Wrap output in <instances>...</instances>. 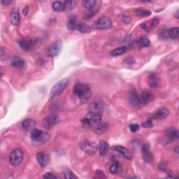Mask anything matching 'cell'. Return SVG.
Wrapping results in <instances>:
<instances>
[{
  "label": "cell",
  "instance_id": "cell-1",
  "mask_svg": "<svg viewBox=\"0 0 179 179\" xmlns=\"http://www.w3.org/2000/svg\"><path fill=\"white\" fill-rule=\"evenodd\" d=\"M74 91L82 102H87L91 97L90 87L86 83H76L74 87Z\"/></svg>",
  "mask_w": 179,
  "mask_h": 179
},
{
  "label": "cell",
  "instance_id": "cell-2",
  "mask_svg": "<svg viewBox=\"0 0 179 179\" xmlns=\"http://www.w3.org/2000/svg\"><path fill=\"white\" fill-rule=\"evenodd\" d=\"M102 122V114H97V113L90 112L82 120L84 125L91 128L94 125L97 124Z\"/></svg>",
  "mask_w": 179,
  "mask_h": 179
},
{
  "label": "cell",
  "instance_id": "cell-3",
  "mask_svg": "<svg viewBox=\"0 0 179 179\" xmlns=\"http://www.w3.org/2000/svg\"><path fill=\"white\" fill-rule=\"evenodd\" d=\"M68 82H69V81H68V79H64L58 82V83L52 88L50 92V97H49V99L52 100V99L55 97L60 95L63 92V90L65 89L66 87H67Z\"/></svg>",
  "mask_w": 179,
  "mask_h": 179
},
{
  "label": "cell",
  "instance_id": "cell-4",
  "mask_svg": "<svg viewBox=\"0 0 179 179\" xmlns=\"http://www.w3.org/2000/svg\"><path fill=\"white\" fill-rule=\"evenodd\" d=\"M23 156L24 154L22 150L20 148L14 149L9 155V162L14 167L20 165L23 160Z\"/></svg>",
  "mask_w": 179,
  "mask_h": 179
},
{
  "label": "cell",
  "instance_id": "cell-5",
  "mask_svg": "<svg viewBox=\"0 0 179 179\" xmlns=\"http://www.w3.org/2000/svg\"><path fill=\"white\" fill-rule=\"evenodd\" d=\"M113 26L112 22L109 18L104 16L96 21L94 27L97 30H108L111 28Z\"/></svg>",
  "mask_w": 179,
  "mask_h": 179
},
{
  "label": "cell",
  "instance_id": "cell-6",
  "mask_svg": "<svg viewBox=\"0 0 179 179\" xmlns=\"http://www.w3.org/2000/svg\"><path fill=\"white\" fill-rule=\"evenodd\" d=\"M46 136H49L48 135V134L44 132L41 129H34L31 132V139L33 141H37V142H39V141H48L49 137L46 138Z\"/></svg>",
  "mask_w": 179,
  "mask_h": 179
},
{
  "label": "cell",
  "instance_id": "cell-7",
  "mask_svg": "<svg viewBox=\"0 0 179 179\" xmlns=\"http://www.w3.org/2000/svg\"><path fill=\"white\" fill-rule=\"evenodd\" d=\"M62 46V42L60 41H57L54 42L53 44H51L48 49V55L51 57H56L60 53L61 49Z\"/></svg>",
  "mask_w": 179,
  "mask_h": 179
},
{
  "label": "cell",
  "instance_id": "cell-8",
  "mask_svg": "<svg viewBox=\"0 0 179 179\" xmlns=\"http://www.w3.org/2000/svg\"><path fill=\"white\" fill-rule=\"evenodd\" d=\"M59 121L60 119H59V116L57 114H51L48 115L44 120V128L46 129H51L56 124H58Z\"/></svg>",
  "mask_w": 179,
  "mask_h": 179
},
{
  "label": "cell",
  "instance_id": "cell-9",
  "mask_svg": "<svg viewBox=\"0 0 179 179\" xmlns=\"http://www.w3.org/2000/svg\"><path fill=\"white\" fill-rule=\"evenodd\" d=\"M104 108V104L102 100H101L100 99H96L90 104V112L102 114Z\"/></svg>",
  "mask_w": 179,
  "mask_h": 179
},
{
  "label": "cell",
  "instance_id": "cell-10",
  "mask_svg": "<svg viewBox=\"0 0 179 179\" xmlns=\"http://www.w3.org/2000/svg\"><path fill=\"white\" fill-rule=\"evenodd\" d=\"M154 100V95L151 92L145 90L141 93L139 96L140 104H148V103L151 102Z\"/></svg>",
  "mask_w": 179,
  "mask_h": 179
},
{
  "label": "cell",
  "instance_id": "cell-11",
  "mask_svg": "<svg viewBox=\"0 0 179 179\" xmlns=\"http://www.w3.org/2000/svg\"><path fill=\"white\" fill-rule=\"evenodd\" d=\"M81 148L84 152L88 155H94L96 153L97 146L95 143L90 142V141H85L83 144L81 146Z\"/></svg>",
  "mask_w": 179,
  "mask_h": 179
},
{
  "label": "cell",
  "instance_id": "cell-12",
  "mask_svg": "<svg viewBox=\"0 0 179 179\" xmlns=\"http://www.w3.org/2000/svg\"><path fill=\"white\" fill-rule=\"evenodd\" d=\"M37 40L35 39H23L19 42V45L20 48L25 51H28L36 45Z\"/></svg>",
  "mask_w": 179,
  "mask_h": 179
},
{
  "label": "cell",
  "instance_id": "cell-13",
  "mask_svg": "<svg viewBox=\"0 0 179 179\" xmlns=\"http://www.w3.org/2000/svg\"><path fill=\"white\" fill-rule=\"evenodd\" d=\"M141 153H142L143 159L146 163H150L152 162V153L150 151V146L148 144L143 145L141 148Z\"/></svg>",
  "mask_w": 179,
  "mask_h": 179
},
{
  "label": "cell",
  "instance_id": "cell-14",
  "mask_svg": "<svg viewBox=\"0 0 179 179\" xmlns=\"http://www.w3.org/2000/svg\"><path fill=\"white\" fill-rule=\"evenodd\" d=\"M169 114V110L166 109L164 107L160 108L159 109H157L156 111L154 113V114L153 115V118L156 119V120H162L166 118Z\"/></svg>",
  "mask_w": 179,
  "mask_h": 179
},
{
  "label": "cell",
  "instance_id": "cell-15",
  "mask_svg": "<svg viewBox=\"0 0 179 179\" xmlns=\"http://www.w3.org/2000/svg\"><path fill=\"white\" fill-rule=\"evenodd\" d=\"M112 150L115 152L119 153L120 154H121L126 159L131 160L132 158V155L131 153L129 151V150L123 146H115L112 148Z\"/></svg>",
  "mask_w": 179,
  "mask_h": 179
},
{
  "label": "cell",
  "instance_id": "cell-16",
  "mask_svg": "<svg viewBox=\"0 0 179 179\" xmlns=\"http://www.w3.org/2000/svg\"><path fill=\"white\" fill-rule=\"evenodd\" d=\"M91 128L95 133L97 134H102L105 132H107L108 129V125L105 122H100L97 124L94 125L93 126L91 127Z\"/></svg>",
  "mask_w": 179,
  "mask_h": 179
},
{
  "label": "cell",
  "instance_id": "cell-17",
  "mask_svg": "<svg viewBox=\"0 0 179 179\" xmlns=\"http://www.w3.org/2000/svg\"><path fill=\"white\" fill-rule=\"evenodd\" d=\"M129 102L133 107H137L140 104L139 96L135 90H132L129 92Z\"/></svg>",
  "mask_w": 179,
  "mask_h": 179
},
{
  "label": "cell",
  "instance_id": "cell-18",
  "mask_svg": "<svg viewBox=\"0 0 179 179\" xmlns=\"http://www.w3.org/2000/svg\"><path fill=\"white\" fill-rule=\"evenodd\" d=\"M37 160L39 164L42 167H45L48 164L49 157L47 153L44 152H40L37 155Z\"/></svg>",
  "mask_w": 179,
  "mask_h": 179
},
{
  "label": "cell",
  "instance_id": "cell-19",
  "mask_svg": "<svg viewBox=\"0 0 179 179\" xmlns=\"http://www.w3.org/2000/svg\"><path fill=\"white\" fill-rule=\"evenodd\" d=\"M148 86H150V88H155L157 86H158L159 79L155 73L152 72L148 75Z\"/></svg>",
  "mask_w": 179,
  "mask_h": 179
},
{
  "label": "cell",
  "instance_id": "cell-20",
  "mask_svg": "<svg viewBox=\"0 0 179 179\" xmlns=\"http://www.w3.org/2000/svg\"><path fill=\"white\" fill-rule=\"evenodd\" d=\"M11 21L13 25H19L20 21V16L18 8H13L11 13Z\"/></svg>",
  "mask_w": 179,
  "mask_h": 179
},
{
  "label": "cell",
  "instance_id": "cell-21",
  "mask_svg": "<svg viewBox=\"0 0 179 179\" xmlns=\"http://www.w3.org/2000/svg\"><path fill=\"white\" fill-rule=\"evenodd\" d=\"M23 128L27 131H32L36 127V122L34 120L27 119L22 122Z\"/></svg>",
  "mask_w": 179,
  "mask_h": 179
},
{
  "label": "cell",
  "instance_id": "cell-22",
  "mask_svg": "<svg viewBox=\"0 0 179 179\" xmlns=\"http://www.w3.org/2000/svg\"><path fill=\"white\" fill-rule=\"evenodd\" d=\"M98 149H99V153H100V155H102V156L105 155L109 150V143L106 142V141H100L98 146Z\"/></svg>",
  "mask_w": 179,
  "mask_h": 179
},
{
  "label": "cell",
  "instance_id": "cell-23",
  "mask_svg": "<svg viewBox=\"0 0 179 179\" xmlns=\"http://www.w3.org/2000/svg\"><path fill=\"white\" fill-rule=\"evenodd\" d=\"M167 136L171 140H178L179 137V132L176 129H169L166 132Z\"/></svg>",
  "mask_w": 179,
  "mask_h": 179
},
{
  "label": "cell",
  "instance_id": "cell-24",
  "mask_svg": "<svg viewBox=\"0 0 179 179\" xmlns=\"http://www.w3.org/2000/svg\"><path fill=\"white\" fill-rule=\"evenodd\" d=\"M127 51H128V48H127V47L125 46L119 47V48L114 49V50L111 52V55L113 57H118V56L122 55V54L125 53Z\"/></svg>",
  "mask_w": 179,
  "mask_h": 179
},
{
  "label": "cell",
  "instance_id": "cell-25",
  "mask_svg": "<svg viewBox=\"0 0 179 179\" xmlns=\"http://www.w3.org/2000/svg\"><path fill=\"white\" fill-rule=\"evenodd\" d=\"M67 27L68 29L70 30H77L78 25L76 23V18H75L74 16H72V17L69 18V20H68V22H67Z\"/></svg>",
  "mask_w": 179,
  "mask_h": 179
},
{
  "label": "cell",
  "instance_id": "cell-26",
  "mask_svg": "<svg viewBox=\"0 0 179 179\" xmlns=\"http://www.w3.org/2000/svg\"><path fill=\"white\" fill-rule=\"evenodd\" d=\"M82 5L89 10V9H92L97 6V2L95 0H83Z\"/></svg>",
  "mask_w": 179,
  "mask_h": 179
},
{
  "label": "cell",
  "instance_id": "cell-27",
  "mask_svg": "<svg viewBox=\"0 0 179 179\" xmlns=\"http://www.w3.org/2000/svg\"><path fill=\"white\" fill-rule=\"evenodd\" d=\"M52 6H53V10L55 11H57V12H61V11L65 10V6L64 3H62V2H53Z\"/></svg>",
  "mask_w": 179,
  "mask_h": 179
},
{
  "label": "cell",
  "instance_id": "cell-28",
  "mask_svg": "<svg viewBox=\"0 0 179 179\" xmlns=\"http://www.w3.org/2000/svg\"><path fill=\"white\" fill-rule=\"evenodd\" d=\"M136 44L140 48H146V47L150 46V41L146 37H141L139 39H138Z\"/></svg>",
  "mask_w": 179,
  "mask_h": 179
},
{
  "label": "cell",
  "instance_id": "cell-29",
  "mask_svg": "<svg viewBox=\"0 0 179 179\" xmlns=\"http://www.w3.org/2000/svg\"><path fill=\"white\" fill-rule=\"evenodd\" d=\"M11 66L16 68H21L24 66V61L19 58H14L11 61Z\"/></svg>",
  "mask_w": 179,
  "mask_h": 179
},
{
  "label": "cell",
  "instance_id": "cell-30",
  "mask_svg": "<svg viewBox=\"0 0 179 179\" xmlns=\"http://www.w3.org/2000/svg\"><path fill=\"white\" fill-rule=\"evenodd\" d=\"M169 33V38L172 39H177L178 37V35H179V29L178 27H173L170 29L168 31Z\"/></svg>",
  "mask_w": 179,
  "mask_h": 179
},
{
  "label": "cell",
  "instance_id": "cell-31",
  "mask_svg": "<svg viewBox=\"0 0 179 179\" xmlns=\"http://www.w3.org/2000/svg\"><path fill=\"white\" fill-rule=\"evenodd\" d=\"M121 166L118 163H114L110 166L109 171L113 174H117L121 171Z\"/></svg>",
  "mask_w": 179,
  "mask_h": 179
},
{
  "label": "cell",
  "instance_id": "cell-32",
  "mask_svg": "<svg viewBox=\"0 0 179 179\" xmlns=\"http://www.w3.org/2000/svg\"><path fill=\"white\" fill-rule=\"evenodd\" d=\"M77 30L80 32L83 33V34H86V33H89L91 32L90 27L86 24H79L78 25Z\"/></svg>",
  "mask_w": 179,
  "mask_h": 179
},
{
  "label": "cell",
  "instance_id": "cell-33",
  "mask_svg": "<svg viewBox=\"0 0 179 179\" xmlns=\"http://www.w3.org/2000/svg\"><path fill=\"white\" fill-rule=\"evenodd\" d=\"M136 15L138 17H146L151 15V11L147 9H138L136 11Z\"/></svg>",
  "mask_w": 179,
  "mask_h": 179
},
{
  "label": "cell",
  "instance_id": "cell-34",
  "mask_svg": "<svg viewBox=\"0 0 179 179\" xmlns=\"http://www.w3.org/2000/svg\"><path fill=\"white\" fill-rule=\"evenodd\" d=\"M97 11H98L97 6H96V7H95V8H93L92 9H89L88 13L86 14L85 18H86V19H90V18H93V16H95L97 13Z\"/></svg>",
  "mask_w": 179,
  "mask_h": 179
},
{
  "label": "cell",
  "instance_id": "cell-35",
  "mask_svg": "<svg viewBox=\"0 0 179 179\" xmlns=\"http://www.w3.org/2000/svg\"><path fill=\"white\" fill-rule=\"evenodd\" d=\"M76 2L74 0H72V1H67L65 2L64 4L65 6V10H72L76 6Z\"/></svg>",
  "mask_w": 179,
  "mask_h": 179
},
{
  "label": "cell",
  "instance_id": "cell-36",
  "mask_svg": "<svg viewBox=\"0 0 179 179\" xmlns=\"http://www.w3.org/2000/svg\"><path fill=\"white\" fill-rule=\"evenodd\" d=\"M64 175H65V178L66 179H76L77 178L76 176L74 175V174L68 169H65V170Z\"/></svg>",
  "mask_w": 179,
  "mask_h": 179
},
{
  "label": "cell",
  "instance_id": "cell-37",
  "mask_svg": "<svg viewBox=\"0 0 179 179\" xmlns=\"http://www.w3.org/2000/svg\"><path fill=\"white\" fill-rule=\"evenodd\" d=\"M44 178H47V179H56V178H60V177L56 175H54L53 174L47 172L44 174L43 176Z\"/></svg>",
  "mask_w": 179,
  "mask_h": 179
},
{
  "label": "cell",
  "instance_id": "cell-38",
  "mask_svg": "<svg viewBox=\"0 0 179 179\" xmlns=\"http://www.w3.org/2000/svg\"><path fill=\"white\" fill-rule=\"evenodd\" d=\"M129 129L132 133H135L139 129V125L138 124H132L129 125Z\"/></svg>",
  "mask_w": 179,
  "mask_h": 179
},
{
  "label": "cell",
  "instance_id": "cell-39",
  "mask_svg": "<svg viewBox=\"0 0 179 179\" xmlns=\"http://www.w3.org/2000/svg\"><path fill=\"white\" fill-rule=\"evenodd\" d=\"M160 37H161V38L162 39H168L169 38L168 30H162L161 33H160Z\"/></svg>",
  "mask_w": 179,
  "mask_h": 179
},
{
  "label": "cell",
  "instance_id": "cell-40",
  "mask_svg": "<svg viewBox=\"0 0 179 179\" xmlns=\"http://www.w3.org/2000/svg\"><path fill=\"white\" fill-rule=\"evenodd\" d=\"M158 23H159V19H158V18H153V19L152 21H151V24H150V30L153 29V28H155V27H156V26L158 25Z\"/></svg>",
  "mask_w": 179,
  "mask_h": 179
},
{
  "label": "cell",
  "instance_id": "cell-41",
  "mask_svg": "<svg viewBox=\"0 0 179 179\" xmlns=\"http://www.w3.org/2000/svg\"><path fill=\"white\" fill-rule=\"evenodd\" d=\"M142 126L143 128H151L153 127V124H152V121L151 120L148 119L147 120L146 122H143L142 123Z\"/></svg>",
  "mask_w": 179,
  "mask_h": 179
},
{
  "label": "cell",
  "instance_id": "cell-42",
  "mask_svg": "<svg viewBox=\"0 0 179 179\" xmlns=\"http://www.w3.org/2000/svg\"><path fill=\"white\" fill-rule=\"evenodd\" d=\"M96 175L98 178H107V176H106L104 173L103 171H101V170L96 171Z\"/></svg>",
  "mask_w": 179,
  "mask_h": 179
},
{
  "label": "cell",
  "instance_id": "cell-43",
  "mask_svg": "<svg viewBox=\"0 0 179 179\" xmlns=\"http://www.w3.org/2000/svg\"><path fill=\"white\" fill-rule=\"evenodd\" d=\"M141 27H142V29H143V30H145L146 32H149V31H150V29L149 26H148L146 23H143V24H141Z\"/></svg>",
  "mask_w": 179,
  "mask_h": 179
},
{
  "label": "cell",
  "instance_id": "cell-44",
  "mask_svg": "<svg viewBox=\"0 0 179 179\" xmlns=\"http://www.w3.org/2000/svg\"><path fill=\"white\" fill-rule=\"evenodd\" d=\"M122 21H123V22L126 23H129V22H130V20H131L130 18H129V16H122Z\"/></svg>",
  "mask_w": 179,
  "mask_h": 179
},
{
  "label": "cell",
  "instance_id": "cell-45",
  "mask_svg": "<svg viewBox=\"0 0 179 179\" xmlns=\"http://www.w3.org/2000/svg\"><path fill=\"white\" fill-rule=\"evenodd\" d=\"M1 3L2 4H4V5H9V4H10L11 3V1L10 0H2L1 1Z\"/></svg>",
  "mask_w": 179,
  "mask_h": 179
},
{
  "label": "cell",
  "instance_id": "cell-46",
  "mask_svg": "<svg viewBox=\"0 0 179 179\" xmlns=\"http://www.w3.org/2000/svg\"><path fill=\"white\" fill-rule=\"evenodd\" d=\"M28 10H29V8H28V6H26L25 8L24 9H23V15H24V16L27 15V13H28Z\"/></svg>",
  "mask_w": 179,
  "mask_h": 179
},
{
  "label": "cell",
  "instance_id": "cell-47",
  "mask_svg": "<svg viewBox=\"0 0 179 179\" xmlns=\"http://www.w3.org/2000/svg\"><path fill=\"white\" fill-rule=\"evenodd\" d=\"M1 51V56H3L4 55V49H3V48H2V47L1 48V51Z\"/></svg>",
  "mask_w": 179,
  "mask_h": 179
}]
</instances>
